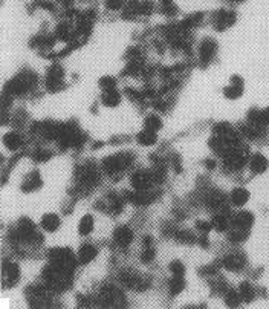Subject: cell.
Masks as SVG:
<instances>
[{
	"label": "cell",
	"instance_id": "2",
	"mask_svg": "<svg viewBox=\"0 0 269 309\" xmlns=\"http://www.w3.org/2000/svg\"><path fill=\"white\" fill-rule=\"evenodd\" d=\"M267 166L269 161L263 153H254L252 157H249V169L254 173H264Z\"/></svg>",
	"mask_w": 269,
	"mask_h": 309
},
{
	"label": "cell",
	"instance_id": "8",
	"mask_svg": "<svg viewBox=\"0 0 269 309\" xmlns=\"http://www.w3.org/2000/svg\"><path fill=\"white\" fill-rule=\"evenodd\" d=\"M231 2H235V4H240V2H245V0H231Z\"/></svg>",
	"mask_w": 269,
	"mask_h": 309
},
{
	"label": "cell",
	"instance_id": "3",
	"mask_svg": "<svg viewBox=\"0 0 269 309\" xmlns=\"http://www.w3.org/2000/svg\"><path fill=\"white\" fill-rule=\"evenodd\" d=\"M214 52H216V45H214V42H211V40L205 42V43L200 46V55H202V58H203L205 61L210 60V58L214 55Z\"/></svg>",
	"mask_w": 269,
	"mask_h": 309
},
{
	"label": "cell",
	"instance_id": "6",
	"mask_svg": "<svg viewBox=\"0 0 269 309\" xmlns=\"http://www.w3.org/2000/svg\"><path fill=\"white\" fill-rule=\"evenodd\" d=\"M246 199H248V193H246L245 190L238 189V190H235V192H234V202H235V204L240 205V204H243Z\"/></svg>",
	"mask_w": 269,
	"mask_h": 309
},
{
	"label": "cell",
	"instance_id": "1",
	"mask_svg": "<svg viewBox=\"0 0 269 309\" xmlns=\"http://www.w3.org/2000/svg\"><path fill=\"white\" fill-rule=\"evenodd\" d=\"M234 22H235V14H234V11H229V10L217 11L213 16V25L217 29H225V28L231 26Z\"/></svg>",
	"mask_w": 269,
	"mask_h": 309
},
{
	"label": "cell",
	"instance_id": "7",
	"mask_svg": "<svg viewBox=\"0 0 269 309\" xmlns=\"http://www.w3.org/2000/svg\"><path fill=\"white\" fill-rule=\"evenodd\" d=\"M5 142H7L10 147L16 148V147H19V145H20V138H19V135H17V133H8V136L5 138Z\"/></svg>",
	"mask_w": 269,
	"mask_h": 309
},
{
	"label": "cell",
	"instance_id": "4",
	"mask_svg": "<svg viewBox=\"0 0 269 309\" xmlns=\"http://www.w3.org/2000/svg\"><path fill=\"white\" fill-rule=\"evenodd\" d=\"M106 5L112 11H119L124 8V0H106Z\"/></svg>",
	"mask_w": 269,
	"mask_h": 309
},
{
	"label": "cell",
	"instance_id": "5",
	"mask_svg": "<svg viewBox=\"0 0 269 309\" xmlns=\"http://www.w3.org/2000/svg\"><path fill=\"white\" fill-rule=\"evenodd\" d=\"M260 126L264 129L269 127V107L260 109Z\"/></svg>",
	"mask_w": 269,
	"mask_h": 309
}]
</instances>
